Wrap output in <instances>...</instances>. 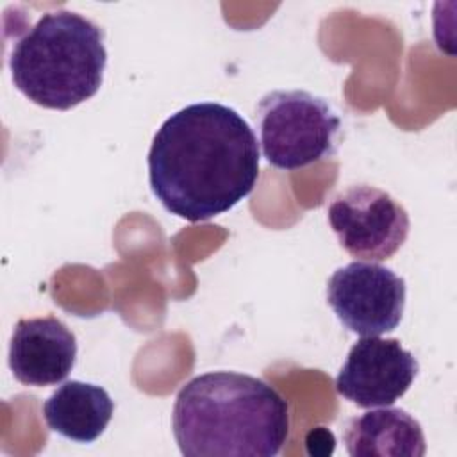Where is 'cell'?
<instances>
[{"label":"cell","instance_id":"obj_1","mask_svg":"<svg viewBox=\"0 0 457 457\" xmlns=\"http://www.w3.org/2000/svg\"><path fill=\"white\" fill-rule=\"evenodd\" d=\"M257 179V137L248 121L228 105H186L152 139V193L168 212L191 223L230 211L252 193Z\"/></svg>","mask_w":457,"mask_h":457},{"label":"cell","instance_id":"obj_2","mask_svg":"<svg viewBox=\"0 0 457 457\" xmlns=\"http://www.w3.org/2000/svg\"><path fill=\"white\" fill-rule=\"evenodd\" d=\"M171 427L184 455H277L289 434V407L268 382L237 371H209L180 387Z\"/></svg>","mask_w":457,"mask_h":457},{"label":"cell","instance_id":"obj_3","mask_svg":"<svg viewBox=\"0 0 457 457\" xmlns=\"http://www.w3.org/2000/svg\"><path fill=\"white\" fill-rule=\"evenodd\" d=\"M105 64L104 30L66 9L45 12L12 43L9 54L14 87L36 105L57 111L96 95Z\"/></svg>","mask_w":457,"mask_h":457},{"label":"cell","instance_id":"obj_4","mask_svg":"<svg viewBox=\"0 0 457 457\" xmlns=\"http://www.w3.org/2000/svg\"><path fill=\"white\" fill-rule=\"evenodd\" d=\"M259 143L268 164L300 170L336 154L341 120L330 104L309 91H270L255 112Z\"/></svg>","mask_w":457,"mask_h":457},{"label":"cell","instance_id":"obj_5","mask_svg":"<svg viewBox=\"0 0 457 457\" xmlns=\"http://www.w3.org/2000/svg\"><path fill=\"white\" fill-rule=\"evenodd\" d=\"M328 223L339 245L353 257L384 261L409 236V214L389 193L370 184H353L328 205Z\"/></svg>","mask_w":457,"mask_h":457},{"label":"cell","instance_id":"obj_6","mask_svg":"<svg viewBox=\"0 0 457 457\" xmlns=\"http://www.w3.org/2000/svg\"><path fill=\"white\" fill-rule=\"evenodd\" d=\"M327 302L350 332L382 336L402 320L405 280L382 264L353 261L328 278Z\"/></svg>","mask_w":457,"mask_h":457},{"label":"cell","instance_id":"obj_7","mask_svg":"<svg viewBox=\"0 0 457 457\" xmlns=\"http://www.w3.org/2000/svg\"><path fill=\"white\" fill-rule=\"evenodd\" d=\"M418 370L416 357L398 339L362 336L336 377V391L364 409L387 407L407 393Z\"/></svg>","mask_w":457,"mask_h":457},{"label":"cell","instance_id":"obj_8","mask_svg":"<svg viewBox=\"0 0 457 457\" xmlns=\"http://www.w3.org/2000/svg\"><path fill=\"white\" fill-rule=\"evenodd\" d=\"M77 357L75 334L55 316L25 318L14 327L9 345V368L25 386L62 382Z\"/></svg>","mask_w":457,"mask_h":457},{"label":"cell","instance_id":"obj_9","mask_svg":"<svg viewBox=\"0 0 457 457\" xmlns=\"http://www.w3.org/2000/svg\"><path fill=\"white\" fill-rule=\"evenodd\" d=\"M343 443L352 457H423V428L407 411L382 407L348 420Z\"/></svg>","mask_w":457,"mask_h":457},{"label":"cell","instance_id":"obj_10","mask_svg":"<svg viewBox=\"0 0 457 457\" xmlns=\"http://www.w3.org/2000/svg\"><path fill=\"white\" fill-rule=\"evenodd\" d=\"M114 412L109 393L89 382L68 380L43 403L50 430L77 443H91L107 428Z\"/></svg>","mask_w":457,"mask_h":457}]
</instances>
